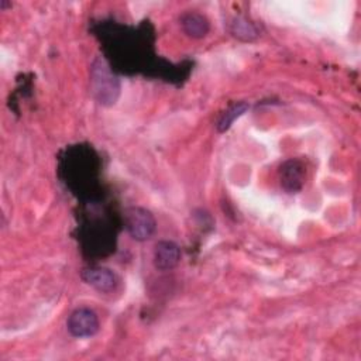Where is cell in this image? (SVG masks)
<instances>
[{
	"label": "cell",
	"mask_w": 361,
	"mask_h": 361,
	"mask_svg": "<svg viewBox=\"0 0 361 361\" xmlns=\"http://www.w3.org/2000/svg\"><path fill=\"white\" fill-rule=\"evenodd\" d=\"M92 89L102 104H113L118 96L120 85L103 61H96L92 68Z\"/></svg>",
	"instance_id": "obj_1"
},
{
	"label": "cell",
	"mask_w": 361,
	"mask_h": 361,
	"mask_svg": "<svg viewBox=\"0 0 361 361\" xmlns=\"http://www.w3.org/2000/svg\"><path fill=\"white\" fill-rule=\"evenodd\" d=\"M128 234L137 241L148 240L157 227L152 213L144 207H130L124 216Z\"/></svg>",
	"instance_id": "obj_2"
},
{
	"label": "cell",
	"mask_w": 361,
	"mask_h": 361,
	"mask_svg": "<svg viewBox=\"0 0 361 361\" xmlns=\"http://www.w3.org/2000/svg\"><path fill=\"white\" fill-rule=\"evenodd\" d=\"M66 326L73 337H90L99 330V319L94 310L89 307H78L68 317Z\"/></svg>",
	"instance_id": "obj_3"
},
{
	"label": "cell",
	"mask_w": 361,
	"mask_h": 361,
	"mask_svg": "<svg viewBox=\"0 0 361 361\" xmlns=\"http://www.w3.org/2000/svg\"><path fill=\"white\" fill-rule=\"evenodd\" d=\"M306 168L300 159H288L279 168L281 186L289 192L296 193L302 189L305 183Z\"/></svg>",
	"instance_id": "obj_4"
},
{
	"label": "cell",
	"mask_w": 361,
	"mask_h": 361,
	"mask_svg": "<svg viewBox=\"0 0 361 361\" xmlns=\"http://www.w3.org/2000/svg\"><path fill=\"white\" fill-rule=\"evenodd\" d=\"M180 259L179 247L169 240H162L157 243L154 250V265L159 271H168L178 265Z\"/></svg>",
	"instance_id": "obj_5"
},
{
	"label": "cell",
	"mask_w": 361,
	"mask_h": 361,
	"mask_svg": "<svg viewBox=\"0 0 361 361\" xmlns=\"http://www.w3.org/2000/svg\"><path fill=\"white\" fill-rule=\"evenodd\" d=\"M83 281L100 292H111L117 286V278L114 272L102 267L86 268L82 272Z\"/></svg>",
	"instance_id": "obj_6"
},
{
	"label": "cell",
	"mask_w": 361,
	"mask_h": 361,
	"mask_svg": "<svg viewBox=\"0 0 361 361\" xmlns=\"http://www.w3.org/2000/svg\"><path fill=\"white\" fill-rule=\"evenodd\" d=\"M182 28L186 35L192 38H203L209 32V20L200 13H186L180 20Z\"/></svg>",
	"instance_id": "obj_7"
},
{
	"label": "cell",
	"mask_w": 361,
	"mask_h": 361,
	"mask_svg": "<svg viewBox=\"0 0 361 361\" xmlns=\"http://www.w3.org/2000/svg\"><path fill=\"white\" fill-rule=\"evenodd\" d=\"M248 109V104L245 102H238L235 104H233L231 107H228L219 118L217 121V131L223 133L226 130H228L231 127V124L234 123L235 118H238L240 116H243Z\"/></svg>",
	"instance_id": "obj_8"
},
{
	"label": "cell",
	"mask_w": 361,
	"mask_h": 361,
	"mask_svg": "<svg viewBox=\"0 0 361 361\" xmlns=\"http://www.w3.org/2000/svg\"><path fill=\"white\" fill-rule=\"evenodd\" d=\"M231 32L234 37L243 41H251L258 35L255 25L244 17H237L231 23Z\"/></svg>",
	"instance_id": "obj_9"
}]
</instances>
